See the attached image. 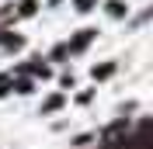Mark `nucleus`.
<instances>
[{
  "mask_svg": "<svg viewBox=\"0 0 153 149\" xmlns=\"http://www.w3.org/2000/svg\"><path fill=\"white\" fill-rule=\"evenodd\" d=\"M94 35H97L94 28H84V31H80V35H76L66 49H70V52H80V49H87V45H91V38H94Z\"/></svg>",
  "mask_w": 153,
  "mask_h": 149,
  "instance_id": "1",
  "label": "nucleus"
},
{
  "mask_svg": "<svg viewBox=\"0 0 153 149\" xmlns=\"http://www.w3.org/2000/svg\"><path fill=\"white\" fill-rule=\"evenodd\" d=\"M105 149H136V146H132V135H108Z\"/></svg>",
  "mask_w": 153,
  "mask_h": 149,
  "instance_id": "2",
  "label": "nucleus"
},
{
  "mask_svg": "<svg viewBox=\"0 0 153 149\" xmlns=\"http://www.w3.org/2000/svg\"><path fill=\"white\" fill-rule=\"evenodd\" d=\"M115 73V63H105V66H94V80H105V76Z\"/></svg>",
  "mask_w": 153,
  "mask_h": 149,
  "instance_id": "3",
  "label": "nucleus"
},
{
  "mask_svg": "<svg viewBox=\"0 0 153 149\" xmlns=\"http://www.w3.org/2000/svg\"><path fill=\"white\" fill-rule=\"evenodd\" d=\"M108 14H111V18H122V14H125V4H122V0H108Z\"/></svg>",
  "mask_w": 153,
  "mask_h": 149,
  "instance_id": "4",
  "label": "nucleus"
},
{
  "mask_svg": "<svg viewBox=\"0 0 153 149\" xmlns=\"http://www.w3.org/2000/svg\"><path fill=\"white\" fill-rule=\"evenodd\" d=\"M35 0H21V7H18V14H21V18H31V14H35Z\"/></svg>",
  "mask_w": 153,
  "mask_h": 149,
  "instance_id": "5",
  "label": "nucleus"
},
{
  "mask_svg": "<svg viewBox=\"0 0 153 149\" xmlns=\"http://www.w3.org/2000/svg\"><path fill=\"white\" fill-rule=\"evenodd\" d=\"M56 108H63V97H49V101H45V111H56Z\"/></svg>",
  "mask_w": 153,
  "mask_h": 149,
  "instance_id": "6",
  "label": "nucleus"
},
{
  "mask_svg": "<svg viewBox=\"0 0 153 149\" xmlns=\"http://www.w3.org/2000/svg\"><path fill=\"white\" fill-rule=\"evenodd\" d=\"M7 90H10V76H0V97H4Z\"/></svg>",
  "mask_w": 153,
  "mask_h": 149,
  "instance_id": "7",
  "label": "nucleus"
},
{
  "mask_svg": "<svg viewBox=\"0 0 153 149\" xmlns=\"http://www.w3.org/2000/svg\"><path fill=\"white\" fill-rule=\"evenodd\" d=\"M66 52H70L66 45H56V49H52V59H63V56H66Z\"/></svg>",
  "mask_w": 153,
  "mask_h": 149,
  "instance_id": "8",
  "label": "nucleus"
},
{
  "mask_svg": "<svg viewBox=\"0 0 153 149\" xmlns=\"http://www.w3.org/2000/svg\"><path fill=\"white\" fill-rule=\"evenodd\" d=\"M94 7V0H76V10H91Z\"/></svg>",
  "mask_w": 153,
  "mask_h": 149,
  "instance_id": "9",
  "label": "nucleus"
},
{
  "mask_svg": "<svg viewBox=\"0 0 153 149\" xmlns=\"http://www.w3.org/2000/svg\"><path fill=\"white\" fill-rule=\"evenodd\" d=\"M0 42H4V31H0Z\"/></svg>",
  "mask_w": 153,
  "mask_h": 149,
  "instance_id": "10",
  "label": "nucleus"
},
{
  "mask_svg": "<svg viewBox=\"0 0 153 149\" xmlns=\"http://www.w3.org/2000/svg\"><path fill=\"white\" fill-rule=\"evenodd\" d=\"M52 4H56V0H52Z\"/></svg>",
  "mask_w": 153,
  "mask_h": 149,
  "instance_id": "11",
  "label": "nucleus"
}]
</instances>
